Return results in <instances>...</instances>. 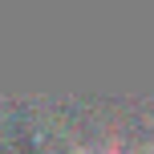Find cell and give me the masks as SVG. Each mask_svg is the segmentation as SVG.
<instances>
[{"instance_id": "1", "label": "cell", "mask_w": 154, "mask_h": 154, "mask_svg": "<svg viewBox=\"0 0 154 154\" xmlns=\"http://www.w3.org/2000/svg\"><path fill=\"white\" fill-rule=\"evenodd\" d=\"M73 154H134L126 146H93V150H73Z\"/></svg>"}]
</instances>
